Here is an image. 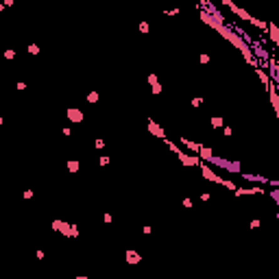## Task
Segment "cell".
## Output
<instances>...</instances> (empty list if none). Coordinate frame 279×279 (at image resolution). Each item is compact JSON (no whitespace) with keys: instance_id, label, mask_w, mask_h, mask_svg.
I'll use <instances>...</instances> for the list:
<instances>
[{"instance_id":"11","label":"cell","mask_w":279,"mask_h":279,"mask_svg":"<svg viewBox=\"0 0 279 279\" xmlns=\"http://www.w3.org/2000/svg\"><path fill=\"white\" fill-rule=\"evenodd\" d=\"M223 186L227 187V190H233V192L238 190V187H235V183H233V181H229V179H225V181H223Z\"/></svg>"},{"instance_id":"1","label":"cell","mask_w":279,"mask_h":279,"mask_svg":"<svg viewBox=\"0 0 279 279\" xmlns=\"http://www.w3.org/2000/svg\"><path fill=\"white\" fill-rule=\"evenodd\" d=\"M201 172H203V177H205V179H209V181H214V183H218V186H223V181H225L223 177H218L214 170H209V168H207V166H203V164H201Z\"/></svg>"},{"instance_id":"22","label":"cell","mask_w":279,"mask_h":279,"mask_svg":"<svg viewBox=\"0 0 279 279\" xmlns=\"http://www.w3.org/2000/svg\"><path fill=\"white\" fill-rule=\"evenodd\" d=\"M257 227H260V220H257V218H255V220H253V223H251V229H257Z\"/></svg>"},{"instance_id":"13","label":"cell","mask_w":279,"mask_h":279,"mask_svg":"<svg viewBox=\"0 0 279 279\" xmlns=\"http://www.w3.org/2000/svg\"><path fill=\"white\" fill-rule=\"evenodd\" d=\"M198 61H201V63H209V55H205V52H203V55L198 57Z\"/></svg>"},{"instance_id":"3","label":"cell","mask_w":279,"mask_h":279,"mask_svg":"<svg viewBox=\"0 0 279 279\" xmlns=\"http://www.w3.org/2000/svg\"><path fill=\"white\" fill-rule=\"evenodd\" d=\"M68 118H70V122H83V111L70 107V109H68Z\"/></svg>"},{"instance_id":"4","label":"cell","mask_w":279,"mask_h":279,"mask_svg":"<svg viewBox=\"0 0 279 279\" xmlns=\"http://www.w3.org/2000/svg\"><path fill=\"white\" fill-rule=\"evenodd\" d=\"M148 131H150L153 135H157L159 140H166V133L161 131V127H159V124H155L153 120H148Z\"/></svg>"},{"instance_id":"21","label":"cell","mask_w":279,"mask_h":279,"mask_svg":"<svg viewBox=\"0 0 279 279\" xmlns=\"http://www.w3.org/2000/svg\"><path fill=\"white\" fill-rule=\"evenodd\" d=\"M109 164V157H100V166H107Z\"/></svg>"},{"instance_id":"2","label":"cell","mask_w":279,"mask_h":279,"mask_svg":"<svg viewBox=\"0 0 279 279\" xmlns=\"http://www.w3.org/2000/svg\"><path fill=\"white\" fill-rule=\"evenodd\" d=\"M177 157H179V159H181V164H186V166H201V157L186 155L183 150H181V153H177Z\"/></svg>"},{"instance_id":"18","label":"cell","mask_w":279,"mask_h":279,"mask_svg":"<svg viewBox=\"0 0 279 279\" xmlns=\"http://www.w3.org/2000/svg\"><path fill=\"white\" fill-rule=\"evenodd\" d=\"M223 133H225V135H231L233 129H231V127H223Z\"/></svg>"},{"instance_id":"12","label":"cell","mask_w":279,"mask_h":279,"mask_svg":"<svg viewBox=\"0 0 279 279\" xmlns=\"http://www.w3.org/2000/svg\"><path fill=\"white\" fill-rule=\"evenodd\" d=\"M87 100L90 103H98V92H90L87 94Z\"/></svg>"},{"instance_id":"8","label":"cell","mask_w":279,"mask_h":279,"mask_svg":"<svg viewBox=\"0 0 279 279\" xmlns=\"http://www.w3.org/2000/svg\"><path fill=\"white\" fill-rule=\"evenodd\" d=\"M209 122H212V127H214V129H223V118H218V116H214V118H212Z\"/></svg>"},{"instance_id":"15","label":"cell","mask_w":279,"mask_h":279,"mask_svg":"<svg viewBox=\"0 0 279 279\" xmlns=\"http://www.w3.org/2000/svg\"><path fill=\"white\" fill-rule=\"evenodd\" d=\"M140 31H142V33H148V22H142V24H140Z\"/></svg>"},{"instance_id":"9","label":"cell","mask_w":279,"mask_h":279,"mask_svg":"<svg viewBox=\"0 0 279 279\" xmlns=\"http://www.w3.org/2000/svg\"><path fill=\"white\" fill-rule=\"evenodd\" d=\"M68 170H70V172H76V170H79V161H76V159L68 161Z\"/></svg>"},{"instance_id":"17","label":"cell","mask_w":279,"mask_h":279,"mask_svg":"<svg viewBox=\"0 0 279 279\" xmlns=\"http://www.w3.org/2000/svg\"><path fill=\"white\" fill-rule=\"evenodd\" d=\"M201 103H203V98H194L192 100V107H201Z\"/></svg>"},{"instance_id":"5","label":"cell","mask_w":279,"mask_h":279,"mask_svg":"<svg viewBox=\"0 0 279 279\" xmlns=\"http://www.w3.org/2000/svg\"><path fill=\"white\" fill-rule=\"evenodd\" d=\"M127 262L129 264H138V262H142V257H140V253H135V251H127Z\"/></svg>"},{"instance_id":"6","label":"cell","mask_w":279,"mask_h":279,"mask_svg":"<svg viewBox=\"0 0 279 279\" xmlns=\"http://www.w3.org/2000/svg\"><path fill=\"white\" fill-rule=\"evenodd\" d=\"M181 144L187 146L190 150H194V153H198V150H201V144H196V142H192V140H181Z\"/></svg>"},{"instance_id":"14","label":"cell","mask_w":279,"mask_h":279,"mask_svg":"<svg viewBox=\"0 0 279 279\" xmlns=\"http://www.w3.org/2000/svg\"><path fill=\"white\" fill-rule=\"evenodd\" d=\"M29 52H31V55H37V52H39V48L35 46V44H31V46H29Z\"/></svg>"},{"instance_id":"24","label":"cell","mask_w":279,"mask_h":279,"mask_svg":"<svg viewBox=\"0 0 279 279\" xmlns=\"http://www.w3.org/2000/svg\"><path fill=\"white\" fill-rule=\"evenodd\" d=\"M76 279H85V277H76Z\"/></svg>"},{"instance_id":"20","label":"cell","mask_w":279,"mask_h":279,"mask_svg":"<svg viewBox=\"0 0 279 279\" xmlns=\"http://www.w3.org/2000/svg\"><path fill=\"white\" fill-rule=\"evenodd\" d=\"M13 55H15L13 50H7V52H4V57H7V59H13Z\"/></svg>"},{"instance_id":"10","label":"cell","mask_w":279,"mask_h":279,"mask_svg":"<svg viewBox=\"0 0 279 279\" xmlns=\"http://www.w3.org/2000/svg\"><path fill=\"white\" fill-rule=\"evenodd\" d=\"M251 22H253V24H255L257 29H268V24H266V22H262V20H255V18H253Z\"/></svg>"},{"instance_id":"7","label":"cell","mask_w":279,"mask_h":279,"mask_svg":"<svg viewBox=\"0 0 279 279\" xmlns=\"http://www.w3.org/2000/svg\"><path fill=\"white\" fill-rule=\"evenodd\" d=\"M198 157H201V159H205V161H209V159H212L214 155H212V150H209V148L201 146V150H198Z\"/></svg>"},{"instance_id":"23","label":"cell","mask_w":279,"mask_h":279,"mask_svg":"<svg viewBox=\"0 0 279 279\" xmlns=\"http://www.w3.org/2000/svg\"><path fill=\"white\" fill-rule=\"evenodd\" d=\"M273 198H275V201L279 203V192H273Z\"/></svg>"},{"instance_id":"19","label":"cell","mask_w":279,"mask_h":279,"mask_svg":"<svg viewBox=\"0 0 279 279\" xmlns=\"http://www.w3.org/2000/svg\"><path fill=\"white\" fill-rule=\"evenodd\" d=\"M183 207H192V198H183Z\"/></svg>"},{"instance_id":"16","label":"cell","mask_w":279,"mask_h":279,"mask_svg":"<svg viewBox=\"0 0 279 279\" xmlns=\"http://www.w3.org/2000/svg\"><path fill=\"white\" fill-rule=\"evenodd\" d=\"M153 94H161V85H159V83L153 85Z\"/></svg>"}]
</instances>
